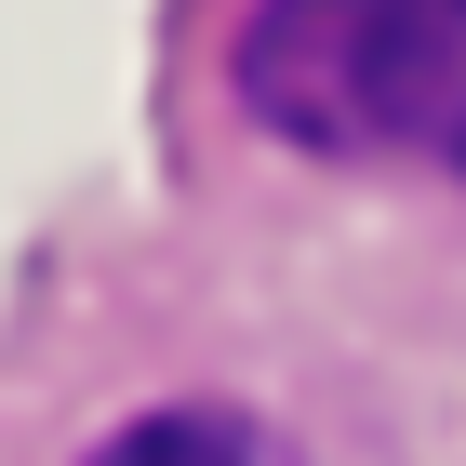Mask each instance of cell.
<instances>
[{
    "label": "cell",
    "mask_w": 466,
    "mask_h": 466,
    "mask_svg": "<svg viewBox=\"0 0 466 466\" xmlns=\"http://www.w3.org/2000/svg\"><path fill=\"white\" fill-rule=\"evenodd\" d=\"M360 147L466 174V0H360Z\"/></svg>",
    "instance_id": "6da1fadb"
},
{
    "label": "cell",
    "mask_w": 466,
    "mask_h": 466,
    "mask_svg": "<svg viewBox=\"0 0 466 466\" xmlns=\"http://www.w3.org/2000/svg\"><path fill=\"white\" fill-rule=\"evenodd\" d=\"M240 107L293 147H360V0H253Z\"/></svg>",
    "instance_id": "7a4b0ae2"
},
{
    "label": "cell",
    "mask_w": 466,
    "mask_h": 466,
    "mask_svg": "<svg viewBox=\"0 0 466 466\" xmlns=\"http://www.w3.org/2000/svg\"><path fill=\"white\" fill-rule=\"evenodd\" d=\"M80 466H293V453L253 413H134L107 453H80Z\"/></svg>",
    "instance_id": "3957f363"
}]
</instances>
